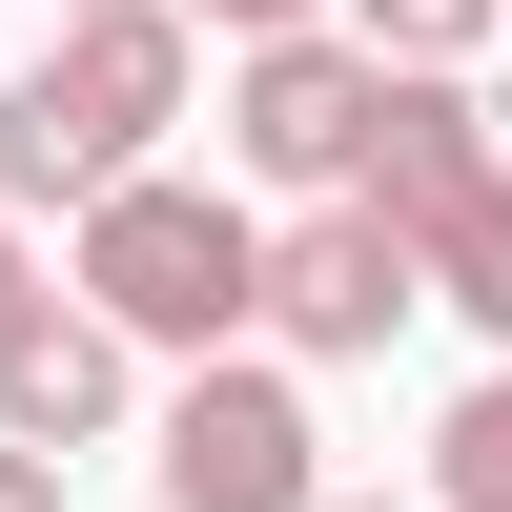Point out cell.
<instances>
[{
	"label": "cell",
	"mask_w": 512,
	"mask_h": 512,
	"mask_svg": "<svg viewBox=\"0 0 512 512\" xmlns=\"http://www.w3.org/2000/svg\"><path fill=\"white\" fill-rule=\"evenodd\" d=\"M410 267H431V308H472L512 349V164H472L451 205H410Z\"/></svg>",
	"instance_id": "8"
},
{
	"label": "cell",
	"mask_w": 512,
	"mask_h": 512,
	"mask_svg": "<svg viewBox=\"0 0 512 512\" xmlns=\"http://www.w3.org/2000/svg\"><path fill=\"white\" fill-rule=\"evenodd\" d=\"M185 21H226V41H308L328 0H185Z\"/></svg>",
	"instance_id": "11"
},
{
	"label": "cell",
	"mask_w": 512,
	"mask_h": 512,
	"mask_svg": "<svg viewBox=\"0 0 512 512\" xmlns=\"http://www.w3.org/2000/svg\"><path fill=\"white\" fill-rule=\"evenodd\" d=\"M472 164H492V123H472V82H410V62H390V123H369V205L410 226V205H451Z\"/></svg>",
	"instance_id": "7"
},
{
	"label": "cell",
	"mask_w": 512,
	"mask_h": 512,
	"mask_svg": "<svg viewBox=\"0 0 512 512\" xmlns=\"http://www.w3.org/2000/svg\"><path fill=\"white\" fill-rule=\"evenodd\" d=\"M369 123H390V62L369 41H246V82H226V144L267 164V185H308V205H369Z\"/></svg>",
	"instance_id": "4"
},
{
	"label": "cell",
	"mask_w": 512,
	"mask_h": 512,
	"mask_svg": "<svg viewBox=\"0 0 512 512\" xmlns=\"http://www.w3.org/2000/svg\"><path fill=\"white\" fill-rule=\"evenodd\" d=\"M0 512H62V451H0Z\"/></svg>",
	"instance_id": "12"
},
{
	"label": "cell",
	"mask_w": 512,
	"mask_h": 512,
	"mask_svg": "<svg viewBox=\"0 0 512 512\" xmlns=\"http://www.w3.org/2000/svg\"><path fill=\"white\" fill-rule=\"evenodd\" d=\"M185 62H205V21H185V0L62 21V62H41V82H0V205H103V185H144V144L185 123Z\"/></svg>",
	"instance_id": "1"
},
{
	"label": "cell",
	"mask_w": 512,
	"mask_h": 512,
	"mask_svg": "<svg viewBox=\"0 0 512 512\" xmlns=\"http://www.w3.org/2000/svg\"><path fill=\"white\" fill-rule=\"evenodd\" d=\"M103 410H123V328L41 287V308L0 328V451H82V431H103Z\"/></svg>",
	"instance_id": "6"
},
{
	"label": "cell",
	"mask_w": 512,
	"mask_h": 512,
	"mask_svg": "<svg viewBox=\"0 0 512 512\" xmlns=\"http://www.w3.org/2000/svg\"><path fill=\"white\" fill-rule=\"evenodd\" d=\"M328 512H410V492H328Z\"/></svg>",
	"instance_id": "14"
},
{
	"label": "cell",
	"mask_w": 512,
	"mask_h": 512,
	"mask_svg": "<svg viewBox=\"0 0 512 512\" xmlns=\"http://www.w3.org/2000/svg\"><path fill=\"white\" fill-rule=\"evenodd\" d=\"M82 308L123 328V349H205L226 369V328H267V226H246L226 185H103L82 205Z\"/></svg>",
	"instance_id": "2"
},
{
	"label": "cell",
	"mask_w": 512,
	"mask_h": 512,
	"mask_svg": "<svg viewBox=\"0 0 512 512\" xmlns=\"http://www.w3.org/2000/svg\"><path fill=\"white\" fill-rule=\"evenodd\" d=\"M512 21V0H369V62H410V82H451L472 41Z\"/></svg>",
	"instance_id": "10"
},
{
	"label": "cell",
	"mask_w": 512,
	"mask_h": 512,
	"mask_svg": "<svg viewBox=\"0 0 512 512\" xmlns=\"http://www.w3.org/2000/svg\"><path fill=\"white\" fill-rule=\"evenodd\" d=\"M21 308H41V267H21V205H0V328H21Z\"/></svg>",
	"instance_id": "13"
},
{
	"label": "cell",
	"mask_w": 512,
	"mask_h": 512,
	"mask_svg": "<svg viewBox=\"0 0 512 512\" xmlns=\"http://www.w3.org/2000/svg\"><path fill=\"white\" fill-rule=\"evenodd\" d=\"M308 369L287 349H226V369H185V410H164V512H328L308 472Z\"/></svg>",
	"instance_id": "3"
},
{
	"label": "cell",
	"mask_w": 512,
	"mask_h": 512,
	"mask_svg": "<svg viewBox=\"0 0 512 512\" xmlns=\"http://www.w3.org/2000/svg\"><path fill=\"white\" fill-rule=\"evenodd\" d=\"M431 492H451V512H512V369H472V390H451V431H431Z\"/></svg>",
	"instance_id": "9"
},
{
	"label": "cell",
	"mask_w": 512,
	"mask_h": 512,
	"mask_svg": "<svg viewBox=\"0 0 512 512\" xmlns=\"http://www.w3.org/2000/svg\"><path fill=\"white\" fill-rule=\"evenodd\" d=\"M62 21H123V0H62Z\"/></svg>",
	"instance_id": "15"
},
{
	"label": "cell",
	"mask_w": 512,
	"mask_h": 512,
	"mask_svg": "<svg viewBox=\"0 0 512 512\" xmlns=\"http://www.w3.org/2000/svg\"><path fill=\"white\" fill-rule=\"evenodd\" d=\"M410 308H431V267H410L390 205H308V226H267V349H287V369H369Z\"/></svg>",
	"instance_id": "5"
}]
</instances>
